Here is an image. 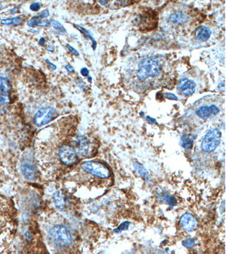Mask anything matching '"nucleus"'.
Returning a JSON list of instances; mask_svg holds the SVG:
<instances>
[{"mask_svg":"<svg viewBox=\"0 0 226 254\" xmlns=\"http://www.w3.org/2000/svg\"><path fill=\"white\" fill-rule=\"evenodd\" d=\"M164 96L166 98L168 99L177 101V99H178L177 96L175 95H174V93H170V92H164Z\"/></svg>","mask_w":226,"mask_h":254,"instance_id":"nucleus-25","label":"nucleus"},{"mask_svg":"<svg viewBox=\"0 0 226 254\" xmlns=\"http://www.w3.org/2000/svg\"><path fill=\"white\" fill-rule=\"evenodd\" d=\"M194 136L192 134H184L181 138V145L187 149H191L194 142Z\"/></svg>","mask_w":226,"mask_h":254,"instance_id":"nucleus-15","label":"nucleus"},{"mask_svg":"<svg viewBox=\"0 0 226 254\" xmlns=\"http://www.w3.org/2000/svg\"><path fill=\"white\" fill-rule=\"evenodd\" d=\"M194 35L198 40L201 42H205L209 39L211 35V31L208 27L203 26L196 29Z\"/></svg>","mask_w":226,"mask_h":254,"instance_id":"nucleus-13","label":"nucleus"},{"mask_svg":"<svg viewBox=\"0 0 226 254\" xmlns=\"http://www.w3.org/2000/svg\"><path fill=\"white\" fill-rule=\"evenodd\" d=\"M66 69L67 70V71L69 72H72L74 71V67H72V66L70 65H67L66 66Z\"/></svg>","mask_w":226,"mask_h":254,"instance_id":"nucleus-33","label":"nucleus"},{"mask_svg":"<svg viewBox=\"0 0 226 254\" xmlns=\"http://www.w3.org/2000/svg\"><path fill=\"white\" fill-rule=\"evenodd\" d=\"M10 83L8 79L0 75V104H5L10 101Z\"/></svg>","mask_w":226,"mask_h":254,"instance_id":"nucleus-10","label":"nucleus"},{"mask_svg":"<svg viewBox=\"0 0 226 254\" xmlns=\"http://www.w3.org/2000/svg\"><path fill=\"white\" fill-rule=\"evenodd\" d=\"M58 114L56 109L50 107H45L38 110L34 116V123L37 127L48 124L54 119Z\"/></svg>","mask_w":226,"mask_h":254,"instance_id":"nucleus-6","label":"nucleus"},{"mask_svg":"<svg viewBox=\"0 0 226 254\" xmlns=\"http://www.w3.org/2000/svg\"><path fill=\"white\" fill-rule=\"evenodd\" d=\"M59 156L62 162L67 166H72L76 161L75 151L68 145H64L60 149Z\"/></svg>","mask_w":226,"mask_h":254,"instance_id":"nucleus-7","label":"nucleus"},{"mask_svg":"<svg viewBox=\"0 0 226 254\" xmlns=\"http://www.w3.org/2000/svg\"><path fill=\"white\" fill-rule=\"evenodd\" d=\"M54 203H55V205L57 207V208H58L59 210H62L64 208V205H65L64 198L60 191H58L55 193L54 195Z\"/></svg>","mask_w":226,"mask_h":254,"instance_id":"nucleus-18","label":"nucleus"},{"mask_svg":"<svg viewBox=\"0 0 226 254\" xmlns=\"http://www.w3.org/2000/svg\"><path fill=\"white\" fill-rule=\"evenodd\" d=\"M74 26L75 27L76 29H78L80 32L82 33V34L85 36L86 37H87L88 39L91 40L92 41V48L93 50H95L97 47V42L95 40L93 39V37L91 35V33L89 31L88 29H85L84 27L79 26L78 24H74Z\"/></svg>","mask_w":226,"mask_h":254,"instance_id":"nucleus-16","label":"nucleus"},{"mask_svg":"<svg viewBox=\"0 0 226 254\" xmlns=\"http://www.w3.org/2000/svg\"><path fill=\"white\" fill-rule=\"evenodd\" d=\"M50 25L55 29L59 31V32H66V30L64 28V27L61 24V23L56 20H50Z\"/></svg>","mask_w":226,"mask_h":254,"instance_id":"nucleus-21","label":"nucleus"},{"mask_svg":"<svg viewBox=\"0 0 226 254\" xmlns=\"http://www.w3.org/2000/svg\"><path fill=\"white\" fill-rule=\"evenodd\" d=\"M2 8H3V6L1 5H0V10H1V9H2Z\"/></svg>","mask_w":226,"mask_h":254,"instance_id":"nucleus-39","label":"nucleus"},{"mask_svg":"<svg viewBox=\"0 0 226 254\" xmlns=\"http://www.w3.org/2000/svg\"><path fill=\"white\" fill-rule=\"evenodd\" d=\"M39 15L41 16L42 18H46L49 16V11L48 10L45 9L40 13Z\"/></svg>","mask_w":226,"mask_h":254,"instance_id":"nucleus-28","label":"nucleus"},{"mask_svg":"<svg viewBox=\"0 0 226 254\" xmlns=\"http://www.w3.org/2000/svg\"><path fill=\"white\" fill-rule=\"evenodd\" d=\"M189 19V17L182 12H176L171 14L168 17V21L173 24H183L187 22Z\"/></svg>","mask_w":226,"mask_h":254,"instance_id":"nucleus-14","label":"nucleus"},{"mask_svg":"<svg viewBox=\"0 0 226 254\" xmlns=\"http://www.w3.org/2000/svg\"><path fill=\"white\" fill-rule=\"evenodd\" d=\"M98 2L102 5H105L109 3L108 1H98Z\"/></svg>","mask_w":226,"mask_h":254,"instance_id":"nucleus-37","label":"nucleus"},{"mask_svg":"<svg viewBox=\"0 0 226 254\" xmlns=\"http://www.w3.org/2000/svg\"><path fill=\"white\" fill-rule=\"evenodd\" d=\"M182 244L186 248H191L194 246L195 242L193 238H187L182 241Z\"/></svg>","mask_w":226,"mask_h":254,"instance_id":"nucleus-23","label":"nucleus"},{"mask_svg":"<svg viewBox=\"0 0 226 254\" xmlns=\"http://www.w3.org/2000/svg\"><path fill=\"white\" fill-rule=\"evenodd\" d=\"M66 46H67V48H68V49L69 50V51L70 52L72 53L73 55H74V56H78L79 55V53L74 48H73L72 46L70 45H69V44H67L66 45Z\"/></svg>","mask_w":226,"mask_h":254,"instance_id":"nucleus-27","label":"nucleus"},{"mask_svg":"<svg viewBox=\"0 0 226 254\" xmlns=\"http://www.w3.org/2000/svg\"><path fill=\"white\" fill-rule=\"evenodd\" d=\"M223 99L218 95H207L197 101L194 104L192 110L194 115L202 120L214 117L220 111V106Z\"/></svg>","mask_w":226,"mask_h":254,"instance_id":"nucleus-1","label":"nucleus"},{"mask_svg":"<svg viewBox=\"0 0 226 254\" xmlns=\"http://www.w3.org/2000/svg\"><path fill=\"white\" fill-rule=\"evenodd\" d=\"M79 151L84 156H89L95 150L93 143L89 140L87 138L81 137L78 140Z\"/></svg>","mask_w":226,"mask_h":254,"instance_id":"nucleus-12","label":"nucleus"},{"mask_svg":"<svg viewBox=\"0 0 226 254\" xmlns=\"http://www.w3.org/2000/svg\"><path fill=\"white\" fill-rule=\"evenodd\" d=\"M180 225L182 229L187 231H192L197 226V220L194 215L185 213L181 217Z\"/></svg>","mask_w":226,"mask_h":254,"instance_id":"nucleus-11","label":"nucleus"},{"mask_svg":"<svg viewBox=\"0 0 226 254\" xmlns=\"http://www.w3.org/2000/svg\"><path fill=\"white\" fill-rule=\"evenodd\" d=\"M23 21V19L20 16H17V17H14L12 18H8V19L1 20V23L3 24H6V25L18 26V25L22 24Z\"/></svg>","mask_w":226,"mask_h":254,"instance_id":"nucleus-19","label":"nucleus"},{"mask_svg":"<svg viewBox=\"0 0 226 254\" xmlns=\"http://www.w3.org/2000/svg\"><path fill=\"white\" fill-rule=\"evenodd\" d=\"M48 238L53 244L59 248L68 247L73 241L70 231L62 225H56L51 228L48 233Z\"/></svg>","mask_w":226,"mask_h":254,"instance_id":"nucleus-3","label":"nucleus"},{"mask_svg":"<svg viewBox=\"0 0 226 254\" xmlns=\"http://www.w3.org/2000/svg\"><path fill=\"white\" fill-rule=\"evenodd\" d=\"M130 224V222H123V223H122L121 224L118 226V228L115 229L114 231L116 233H120L122 231H126L129 228Z\"/></svg>","mask_w":226,"mask_h":254,"instance_id":"nucleus-24","label":"nucleus"},{"mask_svg":"<svg viewBox=\"0 0 226 254\" xmlns=\"http://www.w3.org/2000/svg\"><path fill=\"white\" fill-rule=\"evenodd\" d=\"M80 74H81L83 76H88V69L86 68V67L82 68V69L80 70Z\"/></svg>","mask_w":226,"mask_h":254,"instance_id":"nucleus-29","label":"nucleus"},{"mask_svg":"<svg viewBox=\"0 0 226 254\" xmlns=\"http://www.w3.org/2000/svg\"><path fill=\"white\" fill-rule=\"evenodd\" d=\"M50 25V20H43L40 26L48 27Z\"/></svg>","mask_w":226,"mask_h":254,"instance_id":"nucleus-31","label":"nucleus"},{"mask_svg":"<svg viewBox=\"0 0 226 254\" xmlns=\"http://www.w3.org/2000/svg\"><path fill=\"white\" fill-rule=\"evenodd\" d=\"M146 119H147V121L149 123L158 124L157 122L156 121V119H154V118H153V117H151L149 116H147L146 117Z\"/></svg>","mask_w":226,"mask_h":254,"instance_id":"nucleus-30","label":"nucleus"},{"mask_svg":"<svg viewBox=\"0 0 226 254\" xmlns=\"http://www.w3.org/2000/svg\"><path fill=\"white\" fill-rule=\"evenodd\" d=\"M19 8V7H15L13 9H12L11 10H10V13L11 14H14L16 13V11L18 10V9Z\"/></svg>","mask_w":226,"mask_h":254,"instance_id":"nucleus-36","label":"nucleus"},{"mask_svg":"<svg viewBox=\"0 0 226 254\" xmlns=\"http://www.w3.org/2000/svg\"><path fill=\"white\" fill-rule=\"evenodd\" d=\"M88 82H92V78H91V77H90V76L88 77Z\"/></svg>","mask_w":226,"mask_h":254,"instance_id":"nucleus-38","label":"nucleus"},{"mask_svg":"<svg viewBox=\"0 0 226 254\" xmlns=\"http://www.w3.org/2000/svg\"><path fill=\"white\" fill-rule=\"evenodd\" d=\"M162 69L161 62L156 56H149L142 59L138 66V78L144 80L149 77L156 76Z\"/></svg>","mask_w":226,"mask_h":254,"instance_id":"nucleus-2","label":"nucleus"},{"mask_svg":"<svg viewBox=\"0 0 226 254\" xmlns=\"http://www.w3.org/2000/svg\"><path fill=\"white\" fill-rule=\"evenodd\" d=\"M82 169L86 172L102 179H108L110 176V171L105 164L96 161H88L83 163Z\"/></svg>","mask_w":226,"mask_h":254,"instance_id":"nucleus-4","label":"nucleus"},{"mask_svg":"<svg viewBox=\"0 0 226 254\" xmlns=\"http://www.w3.org/2000/svg\"><path fill=\"white\" fill-rule=\"evenodd\" d=\"M45 61H46V63H47L48 65L49 66V67H50L51 69H53V70H56V69H57L56 66L54 65L53 63L50 62L48 59H46Z\"/></svg>","mask_w":226,"mask_h":254,"instance_id":"nucleus-32","label":"nucleus"},{"mask_svg":"<svg viewBox=\"0 0 226 254\" xmlns=\"http://www.w3.org/2000/svg\"><path fill=\"white\" fill-rule=\"evenodd\" d=\"M45 42V39H44V37H41L40 39L39 40V45L40 46H43L44 45Z\"/></svg>","mask_w":226,"mask_h":254,"instance_id":"nucleus-34","label":"nucleus"},{"mask_svg":"<svg viewBox=\"0 0 226 254\" xmlns=\"http://www.w3.org/2000/svg\"><path fill=\"white\" fill-rule=\"evenodd\" d=\"M221 132L216 128L210 129L205 135L201 143V148L206 153H211L215 150L221 140Z\"/></svg>","mask_w":226,"mask_h":254,"instance_id":"nucleus-5","label":"nucleus"},{"mask_svg":"<svg viewBox=\"0 0 226 254\" xmlns=\"http://www.w3.org/2000/svg\"><path fill=\"white\" fill-rule=\"evenodd\" d=\"M196 83L188 78H183L179 82L177 85V91L180 94L190 96L193 95L195 91Z\"/></svg>","mask_w":226,"mask_h":254,"instance_id":"nucleus-8","label":"nucleus"},{"mask_svg":"<svg viewBox=\"0 0 226 254\" xmlns=\"http://www.w3.org/2000/svg\"><path fill=\"white\" fill-rule=\"evenodd\" d=\"M134 166L136 171L141 176V177H143L146 181H149L150 179H149V173L147 172V170L145 168L142 164L138 162H134Z\"/></svg>","mask_w":226,"mask_h":254,"instance_id":"nucleus-17","label":"nucleus"},{"mask_svg":"<svg viewBox=\"0 0 226 254\" xmlns=\"http://www.w3.org/2000/svg\"><path fill=\"white\" fill-rule=\"evenodd\" d=\"M42 18H43L39 15L33 16L31 19L28 20V22H27V24L28 26L30 27H36L39 26L43 20Z\"/></svg>","mask_w":226,"mask_h":254,"instance_id":"nucleus-20","label":"nucleus"},{"mask_svg":"<svg viewBox=\"0 0 226 254\" xmlns=\"http://www.w3.org/2000/svg\"><path fill=\"white\" fill-rule=\"evenodd\" d=\"M40 7H41L40 3L37 2L31 3L30 6V10H32L33 11H37L38 10H40Z\"/></svg>","mask_w":226,"mask_h":254,"instance_id":"nucleus-26","label":"nucleus"},{"mask_svg":"<svg viewBox=\"0 0 226 254\" xmlns=\"http://www.w3.org/2000/svg\"><path fill=\"white\" fill-rule=\"evenodd\" d=\"M163 199L165 202L168 203V205H177V201L175 197L172 195H168L167 194H166L164 195Z\"/></svg>","mask_w":226,"mask_h":254,"instance_id":"nucleus-22","label":"nucleus"},{"mask_svg":"<svg viewBox=\"0 0 226 254\" xmlns=\"http://www.w3.org/2000/svg\"><path fill=\"white\" fill-rule=\"evenodd\" d=\"M21 170L23 175L29 180H34L36 178L37 170L35 164L31 160H23L21 163Z\"/></svg>","mask_w":226,"mask_h":254,"instance_id":"nucleus-9","label":"nucleus"},{"mask_svg":"<svg viewBox=\"0 0 226 254\" xmlns=\"http://www.w3.org/2000/svg\"><path fill=\"white\" fill-rule=\"evenodd\" d=\"M54 49H55V47L54 46L49 45L46 48V50L49 52H53Z\"/></svg>","mask_w":226,"mask_h":254,"instance_id":"nucleus-35","label":"nucleus"}]
</instances>
